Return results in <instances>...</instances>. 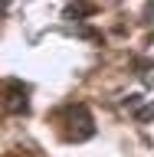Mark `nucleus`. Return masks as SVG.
<instances>
[{
    "label": "nucleus",
    "mask_w": 154,
    "mask_h": 157,
    "mask_svg": "<svg viewBox=\"0 0 154 157\" xmlns=\"http://www.w3.org/2000/svg\"><path fill=\"white\" fill-rule=\"evenodd\" d=\"M148 13H154V3H151V7H148Z\"/></svg>",
    "instance_id": "4"
},
{
    "label": "nucleus",
    "mask_w": 154,
    "mask_h": 157,
    "mask_svg": "<svg viewBox=\"0 0 154 157\" xmlns=\"http://www.w3.org/2000/svg\"><path fill=\"white\" fill-rule=\"evenodd\" d=\"M26 95H30V88L23 85V82H17V78L3 82V108H7V111H13V115L26 111V105H30Z\"/></svg>",
    "instance_id": "1"
},
{
    "label": "nucleus",
    "mask_w": 154,
    "mask_h": 157,
    "mask_svg": "<svg viewBox=\"0 0 154 157\" xmlns=\"http://www.w3.org/2000/svg\"><path fill=\"white\" fill-rule=\"evenodd\" d=\"M98 7H92V3H79V7H69L66 13H76V17H85V13H95Z\"/></svg>",
    "instance_id": "2"
},
{
    "label": "nucleus",
    "mask_w": 154,
    "mask_h": 157,
    "mask_svg": "<svg viewBox=\"0 0 154 157\" xmlns=\"http://www.w3.org/2000/svg\"><path fill=\"white\" fill-rule=\"evenodd\" d=\"M138 118H141V121H151V118H154V105L141 108V111H138Z\"/></svg>",
    "instance_id": "3"
}]
</instances>
